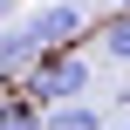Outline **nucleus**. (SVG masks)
Masks as SVG:
<instances>
[{
  "label": "nucleus",
  "mask_w": 130,
  "mask_h": 130,
  "mask_svg": "<svg viewBox=\"0 0 130 130\" xmlns=\"http://www.w3.org/2000/svg\"><path fill=\"white\" fill-rule=\"evenodd\" d=\"M27 96L34 103H69V96H89V62L62 55V48H41L27 62Z\"/></svg>",
  "instance_id": "1"
},
{
  "label": "nucleus",
  "mask_w": 130,
  "mask_h": 130,
  "mask_svg": "<svg viewBox=\"0 0 130 130\" xmlns=\"http://www.w3.org/2000/svg\"><path fill=\"white\" fill-rule=\"evenodd\" d=\"M27 34H34L41 48H69V41L82 34V7H75V0H48V7H34Z\"/></svg>",
  "instance_id": "2"
},
{
  "label": "nucleus",
  "mask_w": 130,
  "mask_h": 130,
  "mask_svg": "<svg viewBox=\"0 0 130 130\" xmlns=\"http://www.w3.org/2000/svg\"><path fill=\"white\" fill-rule=\"evenodd\" d=\"M34 130H103V110L96 103H75V96L69 103H41V123Z\"/></svg>",
  "instance_id": "3"
},
{
  "label": "nucleus",
  "mask_w": 130,
  "mask_h": 130,
  "mask_svg": "<svg viewBox=\"0 0 130 130\" xmlns=\"http://www.w3.org/2000/svg\"><path fill=\"white\" fill-rule=\"evenodd\" d=\"M34 55H41V41H34L27 27H7V34H0V75H14V69H27Z\"/></svg>",
  "instance_id": "4"
},
{
  "label": "nucleus",
  "mask_w": 130,
  "mask_h": 130,
  "mask_svg": "<svg viewBox=\"0 0 130 130\" xmlns=\"http://www.w3.org/2000/svg\"><path fill=\"white\" fill-rule=\"evenodd\" d=\"M41 123V103H34V96H7V103H0V130H34Z\"/></svg>",
  "instance_id": "5"
},
{
  "label": "nucleus",
  "mask_w": 130,
  "mask_h": 130,
  "mask_svg": "<svg viewBox=\"0 0 130 130\" xmlns=\"http://www.w3.org/2000/svg\"><path fill=\"white\" fill-rule=\"evenodd\" d=\"M103 48H110L117 62H130V7H117V14L103 21Z\"/></svg>",
  "instance_id": "6"
},
{
  "label": "nucleus",
  "mask_w": 130,
  "mask_h": 130,
  "mask_svg": "<svg viewBox=\"0 0 130 130\" xmlns=\"http://www.w3.org/2000/svg\"><path fill=\"white\" fill-rule=\"evenodd\" d=\"M7 7H14V0H0V14H7Z\"/></svg>",
  "instance_id": "7"
},
{
  "label": "nucleus",
  "mask_w": 130,
  "mask_h": 130,
  "mask_svg": "<svg viewBox=\"0 0 130 130\" xmlns=\"http://www.w3.org/2000/svg\"><path fill=\"white\" fill-rule=\"evenodd\" d=\"M110 7H130V0H110Z\"/></svg>",
  "instance_id": "8"
}]
</instances>
